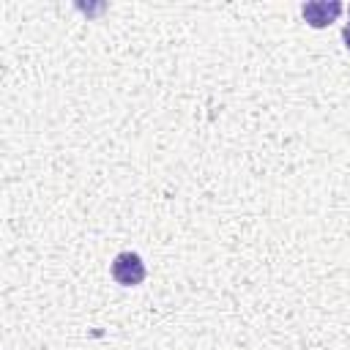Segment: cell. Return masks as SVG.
<instances>
[{"label":"cell","mask_w":350,"mask_h":350,"mask_svg":"<svg viewBox=\"0 0 350 350\" xmlns=\"http://www.w3.org/2000/svg\"><path fill=\"white\" fill-rule=\"evenodd\" d=\"M109 271H112V279L118 284H123V287H134V284H139L145 279V262L134 252H120L112 260V268Z\"/></svg>","instance_id":"6da1fadb"},{"label":"cell","mask_w":350,"mask_h":350,"mask_svg":"<svg viewBox=\"0 0 350 350\" xmlns=\"http://www.w3.org/2000/svg\"><path fill=\"white\" fill-rule=\"evenodd\" d=\"M301 14L312 27H325L342 14V3H336V0H331V3H320V0L317 3H306L301 8Z\"/></svg>","instance_id":"7a4b0ae2"},{"label":"cell","mask_w":350,"mask_h":350,"mask_svg":"<svg viewBox=\"0 0 350 350\" xmlns=\"http://www.w3.org/2000/svg\"><path fill=\"white\" fill-rule=\"evenodd\" d=\"M342 38H345V44H347V49H350V27L342 30Z\"/></svg>","instance_id":"3957f363"},{"label":"cell","mask_w":350,"mask_h":350,"mask_svg":"<svg viewBox=\"0 0 350 350\" xmlns=\"http://www.w3.org/2000/svg\"><path fill=\"white\" fill-rule=\"evenodd\" d=\"M347 14H350V8H347ZM347 27H350V25H347Z\"/></svg>","instance_id":"277c9868"}]
</instances>
